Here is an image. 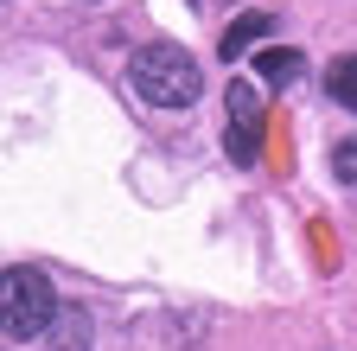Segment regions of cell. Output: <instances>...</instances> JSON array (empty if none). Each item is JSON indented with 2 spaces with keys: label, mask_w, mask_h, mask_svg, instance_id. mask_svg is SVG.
I'll use <instances>...</instances> for the list:
<instances>
[{
  "label": "cell",
  "mask_w": 357,
  "mask_h": 351,
  "mask_svg": "<svg viewBox=\"0 0 357 351\" xmlns=\"http://www.w3.org/2000/svg\"><path fill=\"white\" fill-rule=\"evenodd\" d=\"M223 141H230L236 166H255V154H261V96L249 83H230V128H223Z\"/></svg>",
  "instance_id": "cell-3"
},
{
  "label": "cell",
  "mask_w": 357,
  "mask_h": 351,
  "mask_svg": "<svg viewBox=\"0 0 357 351\" xmlns=\"http://www.w3.org/2000/svg\"><path fill=\"white\" fill-rule=\"evenodd\" d=\"M134 90H141V103H153V109H192L198 90H204V70L178 45H147L141 58H134Z\"/></svg>",
  "instance_id": "cell-1"
},
{
  "label": "cell",
  "mask_w": 357,
  "mask_h": 351,
  "mask_svg": "<svg viewBox=\"0 0 357 351\" xmlns=\"http://www.w3.org/2000/svg\"><path fill=\"white\" fill-rule=\"evenodd\" d=\"M255 70H261L268 83H281V90H287V83L300 77V52H294V45H261V52H255Z\"/></svg>",
  "instance_id": "cell-4"
},
{
  "label": "cell",
  "mask_w": 357,
  "mask_h": 351,
  "mask_svg": "<svg viewBox=\"0 0 357 351\" xmlns=\"http://www.w3.org/2000/svg\"><path fill=\"white\" fill-rule=\"evenodd\" d=\"M326 90H332V103H338V109H351V115H357V52H351V58H332Z\"/></svg>",
  "instance_id": "cell-5"
},
{
  "label": "cell",
  "mask_w": 357,
  "mask_h": 351,
  "mask_svg": "<svg viewBox=\"0 0 357 351\" xmlns=\"http://www.w3.org/2000/svg\"><path fill=\"white\" fill-rule=\"evenodd\" d=\"M58 320V294L38 269H7L0 275V332L7 338H38Z\"/></svg>",
  "instance_id": "cell-2"
},
{
  "label": "cell",
  "mask_w": 357,
  "mask_h": 351,
  "mask_svg": "<svg viewBox=\"0 0 357 351\" xmlns=\"http://www.w3.org/2000/svg\"><path fill=\"white\" fill-rule=\"evenodd\" d=\"M268 26H275V20H268V13H243L230 32H223V58H243V45H249V38H261Z\"/></svg>",
  "instance_id": "cell-6"
},
{
  "label": "cell",
  "mask_w": 357,
  "mask_h": 351,
  "mask_svg": "<svg viewBox=\"0 0 357 351\" xmlns=\"http://www.w3.org/2000/svg\"><path fill=\"white\" fill-rule=\"evenodd\" d=\"M332 172H338V179H344V186H351V192H357V135H351V141H338V147H332Z\"/></svg>",
  "instance_id": "cell-7"
}]
</instances>
